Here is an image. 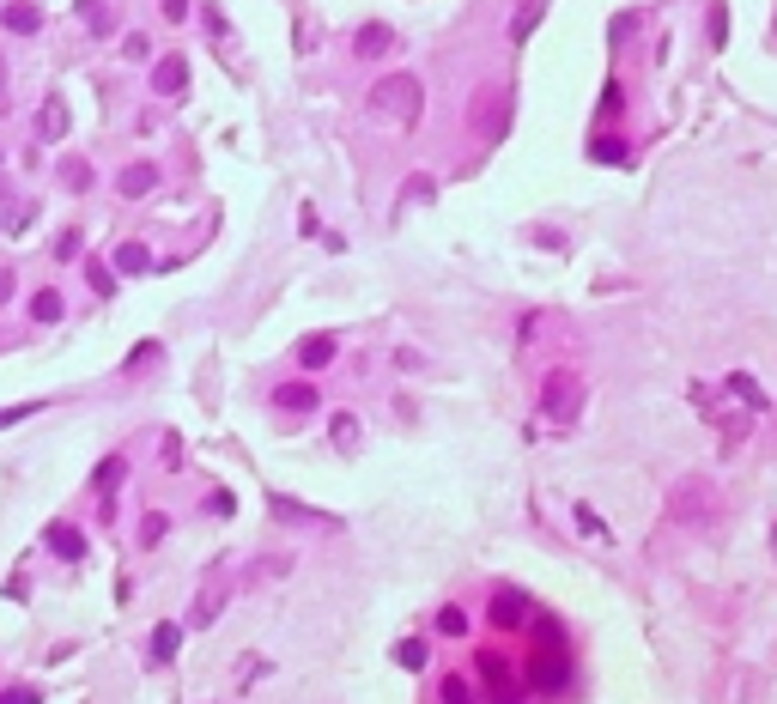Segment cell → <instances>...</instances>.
Instances as JSON below:
<instances>
[{"label": "cell", "instance_id": "obj_11", "mask_svg": "<svg viewBox=\"0 0 777 704\" xmlns=\"http://www.w3.org/2000/svg\"><path fill=\"white\" fill-rule=\"evenodd\" d=\"M389 43H395V36H389V25H365V31H359V43H352V49H359V61H376V55H383Z\"/></svg>", "mask_w": 777, "mask_h": 704}, {"label": "cell", "instance_id": "obj_15", "mask_svg": "<svg viewBox=\"0 0 777 704\" xmlns=\"http://www.w3.org/2000/svg\"><path fill=\"white\" fill-rule=\"evenodd\" d=\"M122 473H128V462H122V456H103V468L92 473V480H98V492H116V486H122Z\"/></svg>", "mask_w": 777, "mask_h": 704}, {"label": "cell", "instance_id": "obj_1", "mask_svg": "<svg viewBox=\"0 0 777 704\" xmlns=\"http://www.w3.org/2000/svg\"><path fill=\"white\" fill-rule=\"evenodd\" d=\"M577 401H583V383H577L571 370H553V376H546V389H541V407H546V419L571 425V419H577Z\"/></svg>", "mask_w": 777, "mask_h": 704}, {"label": "cell", "instance_id": "obj_31", "mask_svg": "<svg viewBox=\"0 0 777 704\" xmlns=\"http://www.w3.org/2000/svg\"><path fill=\"white\" fill-rule=\"evenodd\" d=\"M165 19H176V25H182V19H189V0H165Z\"/></svg>", "mask_w": 777, "mask_h": 704}, {"label": "cell", "instance_id": "obj_27", "mask_svg": "<svg viewBox=\"0 0 777 704\" xmlns=\"http://www.w3.org/2000/svg\"><path fill=\"white\" fill-rule=\"evenodd\" d=\"M395 656H401V668H425V643H401Z\"/></svg>", "mask_w": 777, "mask_h": 704}, {"label": "cell", "instance_id": "obj_32", "mask_svg": "<svg viewBox=\"0 0 777 704\" xmlns=\"http://www.w3.org/2000/svg\"><path fill=\"white\" fill-rule=\"evenodd\" d=\"M6 298H12V273L0 268V303H6Z\"/></svg>", "mask_w": 777, "mask_h": 704}, {"label": "cell", "instance_id": "obj_3", "mask_svg": "<svg viewBox=\"0 0 777 704\" xmlns=\"http://www.w3.org/2000/svg\"><path fill=\"white\" fill-rule=\"evenodd\" d=\"M480 674H486V686H492V704H516V680H510L498 650H480Z\"/></svg>", "mask_w": 777, "mask_h": 704}, {"label": "cell", "instance_id": "obj_9", "mask_svg": "<svg viewBox=\"0 0 777 704\" xmlns=\"http://www.w3.org/2000/svg\"><path fill=\"white\" fill-rule=\"evenodd\" d=\"M152 189H158V170H152V165H128V170H122V195H128V201L152 195Z\"/></svg>", "mask_w": 777, "mask_h": 704}, {"label": "cell", "instance_id": "obj_21", "mask_svg": "<svg viewBox=\"0 0 777 704\" xmlns=\"http://www.w3.org/2000/svg\"><path fill=\"white\" fill-rule=\"evenodd\" d=\"M589 152H595L602 165H626V158H632V152H626V140H595Z\"/></svg>", "mask_w": 777, "mask_h": 704}, {"label": "cell", "instance_id": "obj_33", "mask_svg": "<svg viewBox=\"0 0 777 704\" xmlns=\"http://www.w3.org/2000/svg\"><path fill=\"white\" fill-rule=\"evenodd\" d=\"M0 704H36V692H12V699H0Z\"/></svg>", "mask_w": 777, "mask_h": 704}, {"label": "cell", "instance_id": "obj_2", "mask_svg": "<svg viewBox=\"0 0 777 704\" xmlns=\"http://www.w3.org/2000/svg\"><path fill=\"white\" fill-rule=\"evenodd\" d=\"M376 109H389V103H395V116H401V122H413V116H419V79H407V73H395V79H383V85H376Z\"/></svg>", "mask_w": 777, "mask_h": 704}, {"label": "cell", "instance_id": "obj_4", "mask_svg": "<svg viewBox=\"0 0 777 704\" xmlns=\"http://www.w3.org/2000/svg\"><path fill=\"white\" fill-rule=\"evenodd\" d=\"M535 686H541V692H559V686H565V656H559L553 632H546V643H541V662H535Z\"/></svg>", "mask_w": 777, "mask_h": 704}, {"label": "cell", "instance_id": "obj_23", "mask_svg": "<svg viewBox=\"0 0 777 704\" xmlns=\"http://www.w3.org/2000/svg\"><path fill=\"white\" fill-rule=\"evenodd\" d=\"M61 182H68V189H85V182H92V165L68 158V165H61Z\"/></svg>", "mask_w": 777, "mask_h": 704}, {"label": "cell", "instance_id": "obj_12", "mask_svg": "<svg viewBox=\"0 0 777 704\" xmlns=\"http://www.w3.org/2000/svg\"><path fill=\"white\" fill-rule=\"evenodd\" d=\"M273 401H279V413H310V407H316V389H310V383H286Z\"/></svg>", "mask_w": 777, "mask_h": 704}, {"label": "cell", "instance_id": "obj_25", "mask_svg": "<svg viewBox=\"0 0 777 704\" xmlns=\"http://www.w3.org/2000/svg\"><path fill=\"white\" fill-rule=\"evenodd\" d=\"M165 516H158V510H152V516H146V522H140V540H146V546H152V540H165Z\"/></svg>", "mask_w": 777, "mask_h": 704}, {"label": "cell", "instance_id": "obj_6", "mask_svg": "<svg viewBox=\"0 0 777 704\" xmlns=\"http://www.w3.org/2000/svg\"><path fill=\"white\" fill-rule=\"evenodd\" d=\"M529 595H516V589H505L498 602H492V626H529Z\"/></svg>", "mask_w": 777, "mask_h": 704}, {"label": "cell", "instance_id": "obj_34", "mask_svg": "<svg viewBox=\"0 0 777 704\" xmlns=\"http://www.w3.org/2000/svg\"><path fill=\"white\" fill-rule=\"evenodd\" d=\"M772 540H777V529H772Z\"/></svg>", "mask_w": 777, "mask_h": 704}, {"label": "cell", "instance_id": "obj_13", "mask_svg": "<svg viewBox=\"0 0 777 704\" xmlns=\"http://www.w3.org/2000/svg\"><path fill=\"white\" fill-rule=\"evenodd\" d=\"M146 268H152L146 243H122V249H116V273H146Z\"/></svg>", "mask_w": 777, "mask_h": 704}, {"label": "cell", "instance_id": "obj_30", "mask_svg": "<svg viewBox=\"0 0 777 704\" xmlns=\"http://www.w3.org/2000/svg\"><path fill=\"white\" fill-rule=\"evenodd\" d=\"M92 286H98L103 298H109V292H116V273H103V268H98V262H92Z\"/></svg>", "mask_w": 777, "mask_h": 704}, {"label": "cell", "instance_id": "obj_16", "mask_svg": "<svg viewBox=\"0 0 777 704\" xmlns=\"http://www.w3.org/2000/svg\"><path fill=\"white\" fill-rule=\"evenodd\" d=\"M31 316H36V322H61V292H36Z\"/></svg>", "mask_w": 777, "mask_h": 704}, {"label": "cell", "instance_id": "obj_14", "mask_svg": "<svg viewBox=\"0 0 777 704\" xmlns=\"http://www.w3.org/2000/svg\"><path fill=\"white\" fill-rule=\"evenodd\" d=\"M176 643H182V626H158V632H152V662H170V656H176Z\"/></svg>", "mask_w": 777, "mask_h": 704}, {"label": "cell", "instance_id": "obj_26", "mask_svg": "<svg viewBox=\"0 0 777 704\" xmlns=\"http://www.w3.org/2000/svg\"><path fill=\"white\" fill-rule=\"evenodd\" d=\"M122 55H128V61H146V31H128V36H122Z\"/></svg>", "mask_w": 777, "mask_h": 704}, {"label": "cell", "instance_id": "obj_10", "mask_svg": "<svg viewBox=\"0 0 777 704\" xmlns=\"http://www.w3.org/2000/svg\"><path fill=\"white\" fill-rule=\"evenodd\" d=\"M0 19H6V31H19V36H31L36 25H43V12H36L31 0H12V6H6Z\"/></svg>", "mask_w": 777, "mask_h": 704}, {"label": "cell", "instance_id": "obj_19", "mask_svg": "<svg viewBox=\"0 0 777 704\" xmlns=\"http://www.w3.org/2000/svg\"><path fill=\"white\" fill-rule=\"evenodd\" d=\"M61 128H68V116H61V103H49V109L36 116V134H43V140H55Z\"/></svg>", "mask_w": 777, "mask_h": 704}, {"label": "cell", "instance_id": "obj_8", "mask_svg": "<svg viewBox=\"0 0 777 704\" xmlns=\"http://www.w3.org/2000/svg\"><path fill=\"white\" fill-rule=\"evenodd\" d=\"M298 359H304V370H322L335 359V335H304L298 340Z\"/></svg>", "mask_w": 777, "mask_h": 704}, {"label": "cell", "instance_id": "obj_7", "mask_svg": "<svg viewBox=\"0 0 777 704\" xmlns=\"http://www.w3.org/2000/svg\"><path fill=\"white\" fill-rule=\"evenodd\" d=\"M49 546H55V559H79V553H85V535H79V529H73V522H49Z\"/></svg>", "mask_w": 777, "mask_h": 704}, {"label": "cell", "instance_id": "obj_24", "mask_svg": "<svg viewBox=\"0 0 777 704\" xmlns=\"http://www.w3.org/2000/svg\"><path fill=\"white\" fill-rule=\"evenodd\" d=\"M425 195H438V182H432V176H413V182L401 189V201H425Z\"/></svg>", "mask_w": 777, "mask_h": 704}, {"label": "cell", "instance_id": "obj_22", "mask_svg": "<svg viewBox=\"0 0 777 704\" xmlns=\"http://www.w3.org/2000/svg\"><path fill=\"white\" fill-rule=\"evenodd\" d=\"M438 632L462 637V632H468V613H462V607H443V613H438Z\"/></svg>", "mask_w": 777, "mask_h": 704}, {"label": "cell", "instance_id": "obj_29", "mask_svg": "<svg viewBox=\"0 0 777 704\" xmlns=\"http://www.w3.org/2000/svg\"><path fill=\"white\" fill-rule=\"evenodd\" d=\"M36 413V401H25V407H6V413H0V432H6V425H19V419H31Z\"/></svg>", "mask_w": 777, "mask_h": 704}, {"label": "cell", "instance_id": "obj_28", "mask_svg": "<svg viewBox=\"0 0 777 704\" xmlns=\"http://www.w3.org/2000/svg\"><path fill=\"white\" fill-rule=\"evenodd\" d=\"M443 704H473L468 699V680H443Z\"/></svg>", "mask_w": 777, "mask_h": 704}, {"label": "cell", "instance_id": "obj_20", "mask_svg": "<svg viewBox=\"0 0 777 704\" xmlns=\"http://www.w3.org/2000/svg\"><path fill=\"white\" fill-rule=\"evenodd\" d=\"M328 437H335V443H359V419H352V413H335V419H328Z\"/></svg>", "mask_w": 777, "mask_h": 704}, {"label": "cell", "instance_id": "obj_18", "mask_svg": "<svg viewBox=\"0 0 777 704\" xmlns=\"http://www.w3.org/2000/svg\"><path fill=\"white\" fill-rule=\"evenodd\" d=\"M729 389H735V395H741V401L753 407V413H759V407H765V395H759V383H753V376H741V370H735V376H729Z\"/></svg>", "mask_w": 777, "mask_h": 704}, {"label": "cell", "instance_id": "obj_17", "mask_svg": "<svg viewBox=\"0 0 777 704\" xmlns=\"http://www.w3.org/2000/svg\"><path fill=\"white\" fill-rule=\"evenodd\" d=\"M541 6H546V0H522V12H516V25H510V36H516V43H522V36L535 31V19H541Z\"/></svg>", "mask_w": 777, "mask_h": 704}, {"label": "cell", "instance_id": "obj_5", "mask_svg": "<svg viewBox=\"0 0 777 704\" xmlns=\"http://www.w3.org/2000/svg\"><path fill=\"white\" fill-rule=\"evenodd\" d=\"M182 85H189V61H182V55H165V61L152 68V92H158V98H176Z\"/></svg>", "mask_w": 777, "mask_h": 704}]
</instances>
